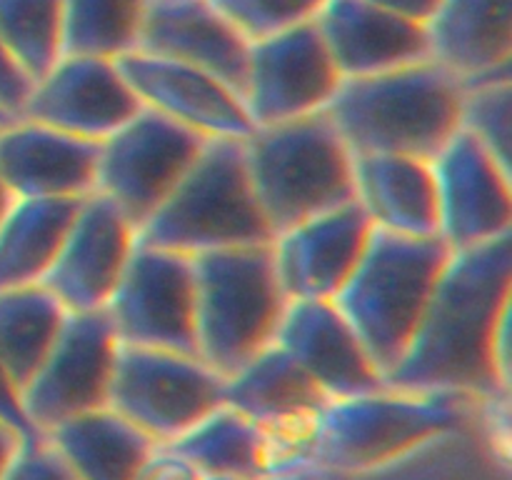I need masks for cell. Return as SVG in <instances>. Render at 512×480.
<instances>
[{"instance_id": "cell-1", "label": "cell", "mask_w": 512, "mask_h": 480, "mask_svg": "<svg viewBox=\"0 0 512 480\" xmlns=\"http://www.w3.org/2000/svg\"><path fill=\"white\" fill-rule=\"evenodd\" d=\"M512 235L453 250L385 385L410 393H510Z\"/></svg>"}, {"instance_id": "cell-2", "label": "cell", "mask_w": 512, "mask_h": 480, "mask_svg": "<svg viewBox=\"0 0 512 480\" xmlns=\"http://www.w3.org/2000/svg\"><path fill=\"white\" fill-rule=\"evenodd\" d=\"M463 83L435 60L343 78L323 110L353 155L433 158L460 130Z\"/></svg>"}, {"instance_id": "cell-3", "label": "cell", "mask_w": 512, "mask_h": 480, "mask_svg": "<svg viewBox=\"0 0 512 480\" xmlns=\"http://www.w3.org/2000/svg\"><path fill=\"white\" fill-rule=\"evenodd\" d=\"M450 248L440 235L413 238L375 228L333 303L388 378L408 350Z\"/></svg>"}, {"instance_id": "cell-4", "label": "cell", "mask_w": 512, "mask_h": 480, "mask_svg": "<svg viewBox=\"0 0 512 480\" xmlns=\"http://www.w3.org/2000/svg\"><path fill=\"white\" fill-rule=\"evenodd\" d=\"M458 393H410L380 388L330 398L310 433L308 465L328 473L360 475L403 460L413 450L453 433L468 418Z\"/></svg>"}, {"instance_id": "cell-5", "label": "cell", "mask_w": 512, "mask_h": 480, "mask_svg": "<svg viewBox=\"0 0 512 480\" xmlns=\"http://www.w3.org/2000/svg\"><path fill=\"white\" fill-rule=\"evenodd\" d=\"M245 163L243 140L210 138L173 193L138 228V240L183 255L273 243Z\"/></svg>"}, {"instance_id": "cell-6", "label": "cell", "mask_w": 512, "mask_h": 480, "mask_svg": "<svg viewBox=\"0 0 512 480\" xmlns=\"http://www.w3.org/2000/svg\"><path fill=\"white\" fill-rule=\"evenodd\" d=\"M190 258L198 358L230 378L275 343L290 303L275 270L273 243L208 250Z\"/></svg>"}, {"instance_id": "cell-7", "label": "cell", "mask_w": 512, "mask_h": 480, "mask_svg": "<svg viewBox=\"0 0 512 480\" xmlns=\"http://www.w3.org/2000/svg\"><path fill=\"white\" fill-rule=\"evenodd\" d=\"M243 145L275 235L355 200V155L325 113L255 128Z\"/></svg>"}, {"instance_id": "cell-8", "label": "cell", "mask_w": 512, "mask_h": 480, "mask_svg": "<svg viewBox=\"0 0 512 480\" xmlns=\"http://www.w3.org/2000/svg\"><path fill=\"white\" fill-rule=\"evenodd\" d=\"M223 390V375L198 355L120 343L108 408L170 445L225 403Z\"/></svg>"}, {"instance_id": "cell-9", "label": "cell", "mask_w": 512, "mask_h": 480, "mask_svg": "<svg viewBox=\"0 0 512 480\" xmlns=\"http://www.w3.org/2000/svg\"><path fill=\"white\" fill-rule=\"evenodd\" d=\"M120 340L108 310L68 313L53 348L20 393L25 418L40 435L108 408Z\"/></svg>"}, {"instance_id": "cell-10", "label": "cell", "mask_w": 512, "mask_h": 480, "mask_svg": "<svg viewBox=\"0 0 512 480\" xmlns=\"http://www.w3.org/2000/svg\"><path fill=\"white\" fill-rule=\"evenodd\" d=\"M205 140L195 130L143 108L100 140L95 190L113 200L138 230L183 180Z\"/></svg>"}, {"instance_id": "cell-11", "label": "cell", "mask_w": 512, "mask_h": 480, "mask_svg": "<svg viewBox=\"0 0 512 480\" xmlns=\"http://www.w3.org/2000/svg\"><path fill=\"white\" fill-rule=\"evenodd\" d=\"M105 310L123 345L198 355L190 255L138 240Z\"/></svg>"}, {"instance_id": "cell-12", "label": "cell", "mask_w": 512, "mask_h": 480, "mask_svg": "<svg viewBox=\"0 0 512 480\" xmlns=\"http://www.w3.org/2000/svg\"><path fill=\"white\" fill-rule=\"evenodd\" d=\"M343 75L315 20L250 43L243 103L255 128L323 113Z\"/></svg>"}, {"instance_id": "cell-13", "label": "cell", "mask_w": 512, "mask_h": 480, "mask_svg": "<svg viewBox=\"0 0 512 480\" xmlns=\"http://www.w3.org/2000/svg\"><path fill=\"white\" fill-rule=\"evenodd\" d=\"M430 165L438 190V235L450 248H473L510 235V168L478 138L460 128Z\"/></svg>"}, {"instance_id": "cell-14", "label": "cell", "mask_w": 512, "mask_h": 480, "mask_svg": "<svg viewBox=\"0 0 512 480\" xmlns=\"http://www.w3.org/2000/svg\"><path fill=\"white\" fill-rule=\"evenodd\" d=\"M135 243V225L113 200L95 190L80 200L43 285L68 313L105 310L128 268Z\"/></svg>"}, {"instance_id": "cell-15", "label": "cell", "mask_w": 512, "mask_h": 480, "mask_svg": "<svg viewBox=\"0 0 512 480\" xmlns=\"http://www.w3.org/2000/svg\"><path fill=\"white\" fill-rule=\"evenodd\" d=\"M223 398L275 440L285 468H310V433L330 395L280 345L273 343L225 378Z\"/></svg>"}, {"instance_id": "cell-16", "label": "cell", "mask_w": 512, "mask_h": 480, "mask_svg": "<svg viewBox=\"0 0 512 480\" xmlns=\"http://www.w3.org/2000/svg\"><path fill=\"white\" fill-rule=\"evenodd\" d=\"M140 110L143 103L115 60L63 55L43 78L35 80L20 118L100 143Z\"/></svg>"}, {"instance_id": "cell-17", "label": "cell", "mask_w": 512, "mask_h": 480, "mask_svg": "<svg viewBox=\"0 0 512 480\" xmlns=\"http://www.w3.org/2000/svg\"><path fill=\"white\" fill-rule=\"evenodd\" d=\"M143 108L155 110L203 138L245 140L255 130L243 95L215 75L160 55L130 50L115 58Z\"/></svg>"}, {"instance_id": "cell-18", "label": "cell", "mask_w": 512, "mask_h": 480, "mask_svg": "<svg viewBox=\"0 0 512 480\" xmlns=\"http://www.w3.org/2000/svg\"><path fill=\"white\" fill-rule=\"evenodd\" d=\"M373 220L358 200L280 230L273 258L288 300H333L358 265Z\"/></svg>"}, {"instance_id": "cell-19", "label": "cell", "mask_w": 512, "mask_h": 480, "mask_svg": "<svg viewBox=\"0 0 512 480\" xmlns=\"http://www.w3.org/2000/svg\"><path fill=\"white\" fill-rule=\"evenodd\" d=\"M100 143L28 118L0 128V180L13 198H85L98 183Z\"/></svg>"}, {"instance_id": "cell-20", "label": "cell", "mask_w": 512, "mask_h": 480, "mask_svg": "<svg viewBox=\"0 0 512 480\" xmlns=\"http://www.w3.org/2000/svg\"><path fill=\"white\" fill-rule=\"evenodd\" d=\"M275 345L298 360L330 398L385 388L383 373L333 300H290Z\"/></svg>"}, {"instance_id": "cell-21", "label": "cell", "mask_w": 512, "mask_h": 480, "mask_svg": "<svg viewBox=\"0 0 512 480\" xmlns=\"http://www.w3.org/2000/svg\"><path fill=\"white\" fill-rule=\"evenodd\" d=\"M215 75L243 95L250 40L210 0H148L138 48Z\"/></svg>"}, {"instance_id": "cell-22", "label": "cell", "mask_w": 512, "mask_h": 480, "mask_svg": "<svg viewBox=\"0 0 512 480\" xmlns=\"http://www.w3.org/2000/svg\"><path fill=\"white\" fill-rule=\"evenodd\" d=\"M315 25L343 78H363L430 60L425 23L368 0H325Z\"/></svg>"}, {"instance_id": "cell-23", "label": "cell", "mask_w": 512, "mask_h": 480, "mask_svg": "<svg viewBox=\"0 0 512 480\" xmlns=\"http://www.w3.org/2000/svg\"><path fill=\"white\" fill-rule=\"evenodd\" d=\"M430 60L460 83L508 73L512 0H440L425 23Z\"/></svg>"}, {"instance_id": "cell-24", "label": "cell", "mask_w": 512, "mask_h": 480, "mask_svg": "<svg viewBox=\"0 0 512 480\" xmlns=\"http://www.w3.org/2000/svg\"><path fill=\"white\" fill-rule=\"evenodd\" d=\"M355 200L375 228L413 238L438 235V190L428 158L355 155Z\"/></svg>"}, {"instance_id": "cell-25", "label": "cell", "mask_w": 512, "mask_h": 480, "mask_svg": "<svg viewBox=\"0 0 512 480\" xmlns=\"http://www.w3.org/2000/svg\"><path fill=\"white\" fill-rule=\"evenodd\" d=\"M203 475L238 480H263L283 473L285 463L275 440L240 410L223 403L170 445Z\"/></svg>"}, {"instance_id": "cell-26", "label": "cell", "mask_w": 512, "mask_h": 480, "mask_svg": "<svg viewBox=\"0 0 512 480\" xmlns=\"http://www.w3.org/2000/svg\"><path fill=\"white\" fill-rule=\"evenodd\" d=\"M78 480H135L158 450L153 438L113 408L78 415L48 433Z\"/></svg>"}, {"instance_id": "cell-27", "label": "cell", "mask_w": 512, "mask_h": 480, "mask_svg": "<svg viewBox=\"0 0 512 480\" xmlns=\"http://www.w3.org/2000/svg\"><path fill=\"white\" fill-rule=\"evenodd\" d=\"M83 198H15L0 220V290L43 283Z\"/></svg>"}, {"instance_id": "cell-28", "label": "cell", "mask_w": 512, "mask_h": 480, "mask_svg": "<svg viewBox=\"0 0 512 480\" xmlns=\"http://www.w3.org/2000/svg\"><path fill=\"white\" fill-rule=\"evenodd\" d=\"M68 310L43 283L0 290V360L23 393L53 348Z\"/></svg>"}, {"instance_id": "cell-29", "label": "cell", "mask_w": 512, "mask_h": 480, "mask_svg": "<svg viewBox=\"0 0 512 480\" xmlns=\"http://www.w3.org/2000/svg\"><path fill=\"white\" fill-rule=\"evenodd\" d=\"M148 0H63V55L115 60L138 48Z\"/></svg>"}, {"instance_id": "cell-30", "label": "cell", "mask_w": 512, "mask_h": 480, "mask_svg": "<svg viewBox=\"0 0 512 480\" xmlns=\"http://www.w3.org/2000/svg\"><path fill=\"white\" fill-rule=\"evenodd\" d=\"M0 40L40 80L63 58V0H0Z\"/></svg>"}, {"instance_id": "cell-31", "label": "cell", "mask_w": 512, "mask_h": 480, "mask_svg": "<svg viewBox=\"0 0 512 480\" xmlns=\"http://www.w3.org/2000/svg\"><path fill=\"white\" fill-rule=\"evenodd\" d=\"M512 85L508 73L463 83L460 128L478 138L505 168H510Z\"/></svg>"}, {"instance_id": "cell-32", "label": "cell", "mask_w": 512, "mask_h": 480, "mask_svg": "<svg viewBox=\"0 0 512 480\" xmlns=\"http://www.w3.org/2000/svg\"><path fill=\"white\" fill-rule=\"evenodd\" d=\"M325 0H210L245 38L253 40L315 20Z\"/></svg>"}, {"instance_id": "cell-33", "label": "cell", "mask_w": 512, "mask_h": 480, "mask_svg": "<svg viewBox=\"0 0 512 480\" xmlns=\"http://www.w3.org/2000/svg\"><path fill=\"white\" fill-rule=\"evenodd\" d=\"M3 480H78V475L48 435H35L23 440Z\"/></svg>"}, {"instance_id": "cell-34", "label": "cell", "mask_w": 512, "mask_h": 480, "mask_svg": "<svg viewBox=\"0 0 512 480\" xmlns=\"http://www.w3.org/2000/svg\"><path fill=\"white\" fill-rule=\"evenodd\" d=\"M30 90H33V80L15 63V58L0 40V108L13 118H20Z\"/></svg>"}, {"instance_id": "cell-35", "label": "cell", "mask_w": 512, "mask_h": 480, "mask_svg": "<svg viewBox=\"0 0 512 480\" xmlns=\"http://www.w3.org/2000/svg\"><path fill=\"white\" fill-rule=\"evenodd\" d=\"M135 480H205V475L183 455L158 445V450L145 460Z\"/></svg>"}, {"instance_id": "cell-36", "label": "cell", "mask_w": 512, "mask_h": 480, "mask_svg": "<svg viewBox=\"0 0 512 480\" xmlns=\"http://www.w3.org/2000/svg\"><path fill=\"white\" fill-rule=\"evenodd\" d=\"M0 420L13 425V428L18 430V433H23L25 438H35V435H40L38 430L30 425V420L25 418L23 403H20V388L13 383L8 370H5L3 360H0Z\"/></svg>"}, {"instance_id": "cell-37", "label": "cell", "mask_w": 512, "mask_h": 480, "mask_svg": "<svg viewBox=\"0 0 512 480\" xmlns=\"http://www.w3.org/2000/svg\"><path fill=\"white\" fill-rule=\"evenodd\" d=\"M368 3L390 10V13L405 15L410 20H418V23H428L440 0H368Z\"/></svg>"}, {"instance_id": "cell-38", "label": "cell", "mask_w": 512, "mask_h": 480, "mask_svg": "<svg viewBox=\"0 0 512 480\" xmlns=\"http://www.w3.org/2000/svg\"><path fill=\"white\" fill-rule=\"evenodd\" d=\"M23 440H25L23 433H18L13 425H8L5 420H0V480L5 478L8 468L13 465L18 450L23 448Z\"/></svg>"}, {"instance_id": "cell-39", "label": "cell", "mask_w": 512, "mask_h": 480, "mask_svg": "<svg viewBox=\"0 0 512 480\" xmlns=\"http://www.w3.org/2000/svg\"><path fill=\"white\" fill-rule=\"evenodd\" d=\"M263 480H320V473L315 468H295L283 470V473H273Z\"/></svg>"}, {"instance_id": "cell-40", "label": "cell", "mask_w": 512, "mask_h": 480, "mask_svg": "<svg viewBox=\"0 0 512 480\" xmlns=\"http://www.w3.org/2000/svg\"><path fill=\"white\" fill-rule=\"evenodd\" d=\"M13 195H10V190L5 188V183L3 180H0V220H3V215L8 213V208H10V203H13Z\"/></svg>"}, {"instance_id": "cell-41", "label": "cell", "mask_w": 512, "mask_h": 480, "mask_svg": "<svg viewBox=\"0 0 512 480\" xmlns=\"http://www.w3.org/2000/svg\"><path fill=\"white\" fill-rule=\"evenodd\" d=\"M10 120H13V115H8L3 108H0V128H3L5 123H10Z\"/></svg>"}, {"instance_id": "cell-42", "label": "cell", "mask_w": 512, "mask_h": 480, "mask_svg": "<svg viewBox=\"0 0 512 480\" xmlns=\"http://www.w3.org/2000/svg\"><path fill=\"white\" fill-rule=\"evenodd\" d=\"M205 480H238V478H225V475H205Z\"/></svg>"}]
</instances>
